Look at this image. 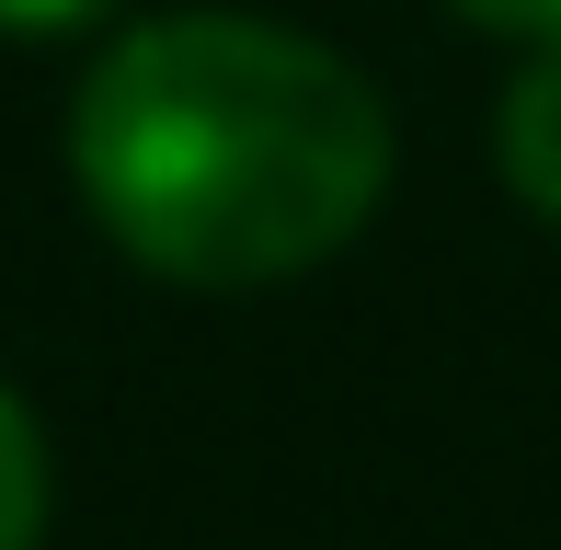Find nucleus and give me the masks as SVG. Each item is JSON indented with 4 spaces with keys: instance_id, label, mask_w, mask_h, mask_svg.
<instances>
[{
    "instance_id": "nucleus-5",
    "label": "nucleus",
    "mask_w": 561,
    "mask_h": 550,
    "mask_svg": "<svg viewBox=\"0 0 561 550\" xmlns=\"http://www.w3.org/2000/svg\"><path fill=\"white\" fill-rule=\"evenodd\" d=\"M115 0H0V35H81V23H104Z\"/></svg>"
},
{
    "instance_id": "nucleus-4",
    "label": "nucleus",
    "mask_w": 561,
    "mask_h": 550,
    "mask_svg": "<svg viewBox=\"0 0 561 550\" xmlns=\"http://www.w3.org/2000/svg\"><path fill=\"white\" fill-rule=\"evenodd\" d=\"M458 23H493V35H527V46H550L561 35V0H447Z\"/></svg>"
},
{
    "instance_id": "nucleus-3",
    "label": "nucleus",
    "mask_w": 561,
    "mask_h": 550,
    "mask_svg": "<svg viewBox=\"0 0 561 550\" xmlns=\"http://www.w3.org/2000/svg\"><path fill=\"white\" fill-rule=\"evenodd\" d=\"M35 539H46V436L0 390V550H35Z\"/></svg>"
},
{
    "instance_id": "nucleus-2",
    "label": "nucleus",
    "mask_w": 561,
    "mask_h": 550,
    "mask_svg": "<svg viewBox=\"0 0 561 550\" xmlns=\"http://www.w3.org/2000/svg\"><path fill=\"white\" fill-rule=\"evenodd\" d=\"M504 184L561 230V35L539 46V69L504 92Z\"/></svg>"
},
{
    "instance_id": "nucleus-1",
    "label": "nucleus",
    "mask_w": 561,
    "mask_h": 550,
    "mask_svg": "<svg viewBox=\"0 0 561 550\" xmlns=\"http://www.w3.org/2000/svg\"><path fill=\"white\" fill-rule=\"evenodd\" d=\"M92 218L172 287H275L390 195V115L333 46L252 12H172L92 58L69 115Z\"/></svg>"
}]
</instances>
